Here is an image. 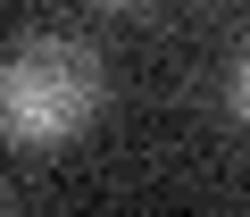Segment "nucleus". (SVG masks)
Wrapping results in <instances>:
<instances>
[{
    "instance_id": "f03ea898",
    "label": "nucleus",
    "mask_w": 250,
    "mask_h": 217,
    "mask_svg": "<svg viewBox=\"0 0 250 217\" xmlns=\"http://www.w3.org/2000/svg\"><path fill=\"white\" fill-rule=\"evenodd\" d=\"M233 117L250 126V50H242V67H233Z\"/></svg>"
},
{
    "instance_id": "f257e3e1",
    "label": "nucleus",
    "mask_w": 250,
    "mask_h": 217,
    "mask_svg": "<svg viewBox=\"0 0 250 217\" xmlns=\"http://www.w3.org/2000/svg\"><path fill=\"white\" fill-rule=\"evenodd\" d=\"M100 108V59L75 42V34H34L0 59V134L25 142V151H50V142H75Z\"/></svg>"
}]
</instances>
